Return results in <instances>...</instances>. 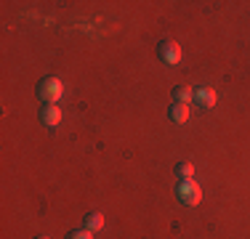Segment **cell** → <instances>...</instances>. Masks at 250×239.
Segmentation results:
<instances>
[{"instance_id": "obj_11", "label": "cell", "mask_w": 250, "mask_h": 239, "mask_svg": "<svg viewBox=\"0 0 250 239\" xmlns=\"http://www.w3.org/2000/svg\"><path fill=\"white\" fill-rule=\"evenodd\" d=\"M38 239H48V237H38Z\"/></svg>"}, {"instance_id": "obj_7", "label": "cell", "mask_w": 250, "mask_h": 239, "mask_svg": "<svg viewBox=\"0 0 250 239\" xmlns=\"http://www.w3.org/2000/svg\"><path fill=\"white\" fill-rule=\"evenodd\" d=\"M173 99L178 101V104H189V101L194 99V88H189V85H176V88H173Z\"/></svg>"}, {"instance_id": "obj_1", "label": "cell", "mask_w": 250, "mask_h": 239, "mask_svg": "<svg viewBox=\"0 0 250 239\" xmlns=\"http://www.w3.org/2000/svg\"><path fill=\"white\" fill-rule=\"evenodd\" d=\"M176 197H178V202L181 205H189V207H194V205H200V199H202V189L197 186V181H178V186H176Z\"/></svg>"}, {"instance_id": "obj_10", "label": "cell", "mask_w": 250, "mask_h": 239, "mask_svg": "<svg viewBox=\"0 0 250 239\" xmlns=\"http://www.w3.org/2000/svg\"><path fill=\"white\" fill-rule=\"evenodd\" d=\"M69 239H93V231L91 229H75L69 234Z\"/></svg>"}, {"instance_id": "obj_8", "label": "cell", "mask_w": 250, "mask_h": 239, "mask_svg": "<svg viewBox=\"0 0 250 239\" xmlns=\"http://www.w3.org/2000/svg\"><path fill=\"white\" fill-rule=\"evenodd\" d=\"M85 229L101 231V229H104V215H101V213H88L85 215Z\"/></svg>"}, {"instance_id": "obj_3", "label": "cell", "mask_w": 250, "mask_h": 239, "mask_svg": "<svg viewBox=\"0 0 250 239\" xmlns=\"http://www.w3.org/2000/svg\"><path fill=\"white\" fill-rule=\"evenodd\" d=\"M157 53H160V59H163L165 64H178L181 61V45H178L176 40H163V43L157 45Z\"/></svg>"}, {"instance_id": "obj_4", "label": "cell", "mask_w": 250, "mask_h": 239, "mask_svg": "<svg viewBox=\"0 0 250 239\" xmlns=\"http://www.w3.org/2000/svg\"><path fill=\"white\" fill-rule=\"evenodd\" d=\"M40 120H43V125H48V128H56V125L62 122V109H59L56 104H45L43 109H40Z\"/></svg>"}, {"instance_id": "obj_2", "label": "cell", "mask_w": 250, "mask_h": 239, "mask_svg": "<svg viewBox=\"0 0 250 239\" xmlns=\"http://www.w3.org/2000/svg\"><path fill=\"white\" fill-rule=\"evenodd\" d=\"M62 93H64V82L59 80V77H45V80H40L38 96L45 104H56V101L62 99Z\"/></svg>"}, {"instance_id": "obj_6", "label": "cell", "mask_w": 250, "mask_h": 239, "mask_svg": "<svg viewBox=\"0 0 250 239\" xmlns=\"http://www.w3.org/2000/svg\"><path fill=\"white\" fill-rule=\"evenodd\" d=\"M168 117L173 120V122L184 125V122H187V120H189V104H178V101H176V104H173V106H170V109H168Z\"/></svg>"}, {"instance_id": "obj_9", "label": "cell", "mask_w": 250, "mask_h": 239, "mask_svg": "<svg viewBox=\"0 0 250 239\" xmlns=\"http://www.w3.org/2000/svg\"><path fill=\"white\" fill-rule=\"evenodd\" d=\"M176 176L181 178V181H192L194 165H192V162H178V165H176Z\"/></svg>"}, {"instance_id": "obj_5", "label": "cell", "mask_w": 250, "mask_h": 239, "mask_svg": "<svg viewBox=\"0 0 250 239\" xmlns=\"http://www.w3.org/2000/svg\"><path fill=\"white\" fill-rule=\"evenodd\" d=\"M194 99H197V104L202 109H210V106H216V91H213L210 85H202L194 91Z\"/></svg>"}]
</instances>
